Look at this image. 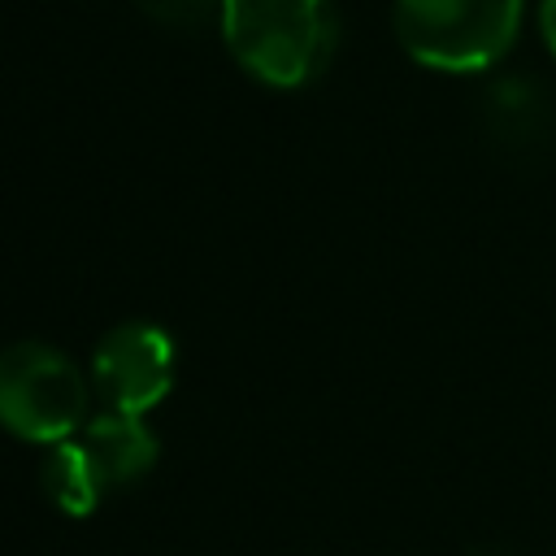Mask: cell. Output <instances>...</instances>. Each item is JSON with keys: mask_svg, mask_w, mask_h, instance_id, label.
I'll use <instances>...</instances> for the list:
<instances>
[{"mask_svg": "<svg viewBox=\"0 0 556 556\" xmlns=\"http://www.w3.org/2000/svg\"><path fill=\"white\" fill-rule=\"evenodd\" d=\"M222 39L230 56L265 87L313 83L339 39L330 0H222Z\"/></svg>", "mask_w": 556, "mask_h": 556, "instance_id": "6da1fadb", "label": "cell"}, {"mask_svg": "<svg viewBox=\"0 0 556 556\" xmlns=\"http://www.w3.org/2000/svg\"><path fill=\"white\" fill-rule=\"evenodd\" d=\"M526 0H395L400 48L439 74L491 70L517 39Z\"/></svg>", "mask_w": 556, "mask_h": 556, "instance_id": "7a4b0ae2", "label": "cell"}, {"mask_svg": "<svg viewBox=\"0 0 556 556\" xmlns=\"http://www.w3.org/2000/svg\"><path fill=\"white\" fill-rule=\"evenodd\" d=\"M91 378L52 343L22 339L0 352V426L26 443H61L87 426Z\"/></svg>", "mask_w": 556, "mask_h": 556, "instance_id": "3957f363", "label": "cell"}, {"mask_svg": "<svg viewBox=\"0 0 556 556\" xmlns=\"http://www.w3.org/2000/svg\"><path fill=\"white\" fill-rule=\"evenodd\" d=\"M87 378L104 408L143 417L174 387V339L152 321H122L96 343Z\"/></svg>", "mask_w": 556, "mask_h": 556, "instance_id": "277c9868", "label": "cell"}, {"mask_svg": "<svg viewBox=\"0 0 556 556\" xmlns=\"http://www.w3.org/2000/svg\"><path fill=\"white\" fill-rule=\"evenodd\" d=\"M104 491L109 486H126L135 478H143L156 465V434L139 413H117V408H100L87 417V426L78 430Z\"/></svg>", "mask_w": 556, "mask_h": 556, "instance_id": "5b68a950", "label": "cell"}, {"mask_svg": "<svg viewBox=\"0 0 556 556\" xmlns=\"http://www.w3.org/2000/svg\"><path fill=\"white\" fill-rule=\"evenodd\" d=\"M486 130L508 152H539L556 135V104L534 78H500L486 91Z\"/></svg>", "mask_w": 556, "mask_h": 556, "instance_id": "8992f818", "label": "cell"}, {"mask_svg": "<svg viewBox=\"0 0 556 556\" xmlns=\"http://www.w3.org/2000/svg\"><path fill=\"white\" fill-rule=\"evenodd\" d=\"M39 482H43V495L52 500V508H61L65 517H87L104 495V482H100L83 439L52 443L39 460Z\"/></svg>", "mask_w": 556, "mask_h": 556, "instance_id": "52a82bcc", "label": "cell"}, {"mask_svg": "<svg viewBox=\"0 0 556 556\" xmlns=\"http://www.w3.org/2000/svg\"><path fill=\"white\" fill-rule=\"evenodd\" d=\"M152 22L161 26H178V30H195L213 17H222V0H135Z\"/></svg>", "mask_w": 556, "mask_h": 556, "instance_id": "ba28073f", "label": "cell"}, {"mask_svg": "<svg viewBox=\"0 0 556 556\" xmlns=\"http://www.w3.org/2000/svg\"><path fill=\"white\" fill-rule=\"evenodd\" d=\"M539 35H543L547 52L556 56V0H539Z\"/></svg>", "mask_w": 556, "mask_h": 556, "instance_id": "9c48e42d", "label": "cell"}, {"mask_svg": "<svg viewBox=\"0 0 556 556\" xmlns=\"http://www.w3.org/2000/svg\"><path fill=\"white\" fill-rule=\"evenodd\" d=\"M473 556H500V552H473Z\"/></svg>", "mask_w": 556, "mask_h": 556, "instance_id": "30bf717a", "label": "cell"}]
</instances>
